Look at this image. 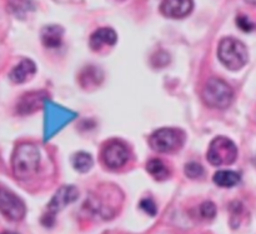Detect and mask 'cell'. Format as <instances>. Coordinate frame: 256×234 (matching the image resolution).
I'll list each match as a JSON object with an SVG mask.
<instances>
[{
    "label": "cell",
    "instance_id": "obj_10",
    "mask_svg": "<svg viewBox=\"0 0 256 234\" xmlns=\"http://www.w3.org/2000/svg\"><path fill=\"white\" fill-rule=\"evenodd\" d=\"M192 8H194L192 0H164L162 3L160 10L165 17L179 19V18L189 15Z\"/></svg>",
    "mask_w": 256,
    "mask_h": 234
},
{
    "label": "cell",
    "instance_id": "obj_23",
    "mask_svg": "<svg viewBox=\"0 0 256 234\" xmlns=\"http://www.w3.org/2000/svg\"><path fill=\"white\" fill-rule=\"evenodd\" d=\"M248 3H250V4H254V5H256V0H246Z\"/></svg>",
    "mask_w": 256,
    "mask_h": 234
},
{
    "label": "cell",
    "instance_id": "obj_18",
    "mask_svg": "<svg viewBox=\"0 0 256 234\" xmlns=\"http://www.w3.org/2000/svg\"><path fill=\"white\" fill-rule=\"evenodd\" d=\"M146 169L150 174L152 175L156 179H166L169 177V170L165 167L164 163L159 159H152L149 160V163L146 164Z\"/></svg>",
    "mask_w": 256,
    "mask_h": 234
},
{
    "label": "cell",
    "instance_id": "obj_22",
    "mask_svg": "<svg viewBox=\"0 0 256 234\" xmlns=\"http://www.w3.org/2000/svg\"><path fill=\"white\" fill-rule=\"evenodd\" d=\"M236 23H238V27H239L242 30H244V32H252V30L255 28V25L252 24L246 17H242H242H238Z\"/></svg>",
    "mask_w": 256,
    "mask_h": 234
},
{
    "label": "cell",
    "instance_id": "obj_24",
    "mask_svg": "<svg viewBox=\"0 0 256 234\" xmlns=\"http://www.w3.org/2000/svg\"><path fill=\"white\" fill-rule=\"evenodd\" d=\"M2 234H18V233H14V232H4Z\"/></svg>",
    "mask_w": 256,
    "mask_h": 234
},
{
    "label": "cell",
    "instance_id": "obj_3",
    "mask_svg": "<svg viewBox=\"0 0 256 234\" xmlns=\"http://www.w3.org/2000/svg\"><path fill=\"white\" fill-rule=\"evenodd\" d=\"M202 98L205 104L215 109H225L234 100V92L220 78H210L202 88Z\"/></svg>",
    "mask_w": 256,
    "mask_h": 234
},
{
    "label": "cell",
    "instance_id": "obj_19",
    "mask_svg": "<svg viewBox=\"0 0 256 234\" xmlns=\"http://www.w3.org/2000/svg\"><path fill=\"white\" fill-rule=\"evenodd\" d=\"M185 174H186V177L192 178V179H196V178L204 175V168L198 164V163H189V164L185 165Z\"/></svg>",
    "mask_w": 256,
    "mask_h": 234
},
{
    "label": "cell",
    "instance_id": "obj_14",
    "mask_svg": "<svg viewBox=\"0 0 256 234\" xmlns=\"http://www.w3.org/2000/svg\"><path fill=\"white\" fill-rule=\"evenodd\" d=\"M36 70L34 63L29 59H24L10 72V79L14 83H24L29 77H32Z\"/></svg>",
    "mask_w": 256,
    "mask_h": 234
},
{
    "label": "cell",
    "instance_id": "obj_1",
    "mask_svg": "<svg viewBox=\"0 0 256 234\" xmlns=\"http://www.w3.org/2000/svg\"><path fill=\"white\" fill-rule=\"evenodd\" d=\"M40 152L34 144L22 143L12 154V172L18 179H29L39 169Z\"/></svg>",
    "mask_w": 256,
    "mask_h": 234
},
{
    "label": "cell",
    "instance_id": "obj_9",
    "mask_svg": "<svg viewBox=\"0 0 256 234\" xmlns=\"http://www.w3.org/2000/svg\"><path fill=\"white\" fill-rule=\"evenodd\" d=\"M102 162L106 167L112 169H118L122 168L129 159V152L125 147L124 143L119 140H112L106 143V145L102 149Z\"/></svg>",
    "mask_w": 256,
    "mask_h": 234
},
{
    "label": "cell",
    "instance_id": "obj_16",
    "mask_svg": "<svg viewBox=\"0 0 256 234\" xmlns=\"http://www.w3.org/2000/svg\"><path fill=\"white\" fill-rule=\"evenodd\" d=\"M214 182L219 187H234L240 182V174L236 172H232V170H220V172L215 173Z\"/></svg>",
    "mask_w": 256,
    "mask_h": 234
},
{
    "label": "cell",
    "instance_id": "obj_5",
    "mask_svg": "<svg viewBox=\"0 0 256 234\" xmlns=\"http://www.w3.org/2000/svg\"><path fill=\"white\" fill-rule=\"evenodd\" d=\"M185 134L175 128H162L155 130L149 139V144L155 152L172 153L184 144Z\"/></svg>",
    "mask_w": 256,
    "mask_h": 234
},
{
    "label": "cell",
    "instance_id": "obj_2",
    "mask_svg": "<svg viewBox=\"0 0 256 234\" xmlns=\"http://www.w3.org/2000/svg\"><path fill=\"white\" fill-rule=\"evenodd\" d=\"M42 108H44V142L52 139L78 115L72 110L66 109L49 99H45Z\"/></svg>",
    "mask_w": 256,
    "mask_h": 234
},
{
    "label": "cell",
    "instance_id": "obj_4",
    "mask_svg": "<svg viewBox=\"0 0 256 234\" xmlns=\"http://www.w3.org/2000/svg\"><path fill=\"white\" fill-rule=\"evenodd\" d=\"M219 59L228 69L239 70L249 60V53L244 43L235 38H225L220 42L218 49Z\"/></svg>",
    "mask_w": 256,
    "mask_h": 234
},
{
    "label": "cell",
    "instance_id": "obj_8",
    "mask_svg": "<svg viewBox=\"0 0 256 234\" xmlns=\"http://www.w3.org/2000/svg\"><path fill=\"white\" fill-rule=\"evenodd\" d=\"M0 212L9 220L18 222L25 217L26 208L16 194L5 188H0Z\"/></svg>",
    "mask_w": 256,
    "mask_h": 234
},
{
    "label": "cell",
    "instance_id": "obj_17",
    "mask_svg": "<svg viewBox=\"0 0 256 234\" xmlns=\"http://www.w3.org/2000/svg\"><path fill=\"white\" fill-rule=\"evenodd\" d=\"M72 167L75 168V170L80 173H86L92 169V164H94V160H92V155L88 154L85 152L76 153V154L72 155Z\"/></svg>",
    "mask_w": 256,
    "mask_h": 234
},
{
    "label": "cell",
    "instance_id": "obj_13",
    "mask_svg": "<svg viewBox=\"0 0 256 234\" xmlns=\"http://www.w3.org/2000/svg\"><path fill=\"white\" fill-rule=\"evenodd\" d=\"M64 29L59 25H48L42 30V42L46 48L60 47Z\"/></svg>",
    "mask_w": 256,
    "mask_h": 234
},
{
    "label": "cell",
    "instance_id": "obj_12",
    "mask_svg": "<svg viewBox=\"0 0 256 234\" xmlns=\"http://www.w3.org/2000/svg\"><path fill=\"white\" fill-rule=\"evenodd\" d=\"M45 99L46 98L42 95V93H29L20 99L19 104H18V112L20 114H30V113L35 112L39 105L44 104Z\"/></svg>",
    "mask_w": 256,
    "mask_h": 234
},
{
    "label": "cell",
    "instance_id": "obj_20",
    "mask_svg": "<svg viewBox=\"0 0 256 234\" xmlns=\"http://www.w3.org/2000/svg\"><path fill=\"white\" fill-rule=\"evenodd\" d=\"M200 214L206 219H212L216 215V207L212 202H204L200 207Z\"/></svg>",
    "mask_w": 256,
    "mask_h": 234
},
{
    "label": "cell",
    "instance_id": "obj_6",
    "mask_svg": "<svg viewBox=\"0 0 256 234\" xmlns=\"http://www.w3.org/2000/svg\"><path fill=\"white\" fill-rule=\"evenodd\" d=\"M238 148L232 140L226 137H218L210 143L208 160L215 167L230 165L236 160Z\"/></svg>",
    "mask_w": 256,
    "mask_h": 234
},
{
    "label": "cell",
    "instance_id": "obj_7",
    "mask_svg": "<svg viewBox=\"0 0 256 234\" xmlns=\"http://www.w3.org/2000/svg\"><path fill=\"white\" fill-rule=\"evenodd\" d=\"M78 197H79V192L74 185H64V187L59 188L48 204V212L42 219V224L46 225V227H52L54 224L56 213L64 209L66 205L74 203L78 199Z\"/></svg>",
    "mask_w": 256,
    "mask_h": 234
},
{
    "label": "cell",
    "instance_id": "obj_11",
    "mask_svg": "<svg viewBox=\"0 0 256 234\" xmlns=\"http://www.w3.org/2000/svg\"><path fill=\"white\" fill-rule=\"evenodd\" d=\"M118 35L112 28H102L94 32L90 37V47L92 50H99L102 45H114Z\"/></svg>",
    "mask_w": 256,
    "mask_h": 234
},
{
    "label": "cell",
    "instance_id": "obj_15",
    "mask_svg": "<svg viewBox=\"0 0 256 234\" xmlns=\"http://www.w3.org/2000/svg\"><path fill=\"white\" fill-rule=\"evenodd\" d=\"M102 72L95 67H88L80 75V83L84 88L96 87L102 82Z\"/></svg>",
    "mask_w": 256,
    "mask_h": 234
},
{
    "label": "cell",
    "instance_id": "obj_21",
    "mask_svg": "<svg viewBox=\"0 0 256 234\" xmlns=\"http://www.w3.org/2000/svg\"><path fill=\"white\" fill-rule=\"evenodd\" d=\"M140 208H142L145 213H148L149 215H152V217L156 215V212H158L156 204H155L154 200L150 199V198L142 199V202H140Z\"/></svg>",
    "mask_w": 256,
    "mask_h": 234
}]
</instances>
